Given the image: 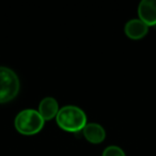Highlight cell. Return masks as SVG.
Listing matches in <instances>:
<instances>
[{"label": "cell", "mask_w": 156, "mask_h": 156, "mask_svg": "<svg viewBox=\"0 0 156 156\" xmlns=\"http://www.w3.org/2000/svg\"><path fill=\"white\" fill-rule=\"evenodd\" d=\"M57 123L63 130L76 133L83 129L87 125L86 113L76 106H64L58 111Z\"/></svg>", "instance_id": "6da1fadb"}, {"label": "cell", "mask_w": 156, "mask_h": 156, "mask_svg": "<svg viewBox=\"0 0 156 156\" xmlns=\"http://www.w3.org/2000/svg\"><path fill=\"white\" fill-rule=\"evenodd\" d=\"M44 119L34 109L22 110L15 118V128L23 135L37 134L44 126Z\"/></svg>", "instance_id": "7a4b0ae2"}, {"label": "cell", "mask_w": 156, "mask_h": 156, "mask_svg": "<svg viewBox=\"0 0 156 156\" xmlns=\"http://www.w3.org/2000/svg\"><path fill=\"white\" fill-rule=\"evenodd\" d=\"M20 92V79L9 67L0 66V104L12 101Z\"/></svg>", "instance_id": "3957f363"}, {"label": "cell", "mask_w": 156, "mask_h": 156, "mask_svg": "<svg viewBox=\"0 0 156 156\" xmlns=\"http://www.w3.org/2000/svg\"><path fill=\"white\" fill-rule=\"evenodd\" d=\"M140 20L147 27L156 25V0H142L138 5Z\"/></svg>", "instance_id": "277c9868"}, {"label": "cell", "mask_w": 156, "mask_h": 156, "mask_svg": "<svg viewBox=\"0 0 156 156\" xmlns=\"http://www.w3.org/2000/svg\"><path fill=\"white\" fill-rule=\"evenodd\" d=\"M125 34L133 40H139L145 37L149 31V27L140 20H130L125 25Z\"/></svg>", "instance_id": "5b68a950"}, {"label": "cell", "mask_w": 156, "mask_h": 156, "mask_svg": "<svg viewBox=\"0 0 156 156\" xmlns=\"http://www.w3.org/2000/svg\"><path fill=\"white\" fill-rule=\"evenodd\" d=\"M58 111V102L54 98H45L41 101L39 105V113L44 119V121H49L52 118L57 117Z\"/></svg>", "instance_id": "8992f818"}, {"label": "cell", "mask_w": 156, "mask_h": 156, "mask_svg": "<svg viewBox=\"0 0 156 156\" xmlns=\"http://www.w3.org/2000/svg\"><path fill=\"white\" fill-rule=\"evenodd\" d=\"M85 138L91 143H101L106 137V132L98 123H89L83 128Z\"/></svg>", "instance_id": "52a82bcc"}, {"label": "cell", "mask_w": 156, "mask_h": 156, "mask_svg": "<svg viewBox=\"0 0 156 156\" xmlns=\"http://www.w3.org/2000/svg\"><path fill=\"white\" fill-rule=\"evenodd\" d=\"M103 156H125L124 151L117 145H110L103 152Z\"/></svg>", "instance_id": "ba28073f"}]
</instances>
